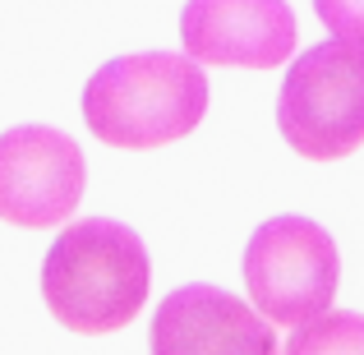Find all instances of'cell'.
<instances>
[{
    "label": "cell",
    "mask_w": 364,
    "mask_h": 355,
    "mask_svg": "<svg viewBox=\"0 0 364 355\" xmlns=\"http://www.w3.org/2000/svg\"><path fill=\"white\" fill-rule=\"evenodd\" d=\"M277 129L300 157L341 161L364 143V37L295 55L277 92Z\"/></svg>",
    "instance_id": "3"
},
{
    "label": "cell",
    "mask_w": 364,
    "mask_h": 355,
    "mask_svg": "<svg viewBox=\"0 0 364 355\" xmlns=\"http://www.w3.org/2000/svg\"><path fill=\"white\" fill-rule=\"evenodd\" d=\"M152 355H282L277 332L254 304L222 286H180L157 304L148 328Z\"/></svg>",
    "instance_id": "6"
},
{
    "label": "cell",
    "mask_w": 364,
    "mask_h": 355,
    "mask_svg": "<svg viewBox=\"0 0 364 355\" xmlns=\"http://www.w3.org/2000/svg\"><path fill=\"white\" fill-rule=\"evenodd\" d=\"M88 185L83 148L51 124H14L0 134V222L23 231L65 226Z\"/></svg>",
    "instance_id": "5"
},
{
    "label": "cell",
    "mask_w": 364,
    "mask_h": 355,
    "mask_svg": "<svg viewBox=\"0 0 364 355\" xmlns=\"http://www.w3.org/2000/svg\"><path fill=\"white\" fill-rule=\"evenodd\" d=\"M180 46L198 65L277 70L295 51V14L286 0H189Z\"/></svg>",
    "instance_id": "7"
},
{
    "label": "cell",
    "mask_w": 364,
    "mask_h": 355,
    "mask_svg": "<svg viewBox=\"0 0 364 355\" xmlns=\"http://www.w3.org/2000/svg\"><path fill=\"white\" fill-rule=\"evenodd\" d=\"M341 258L332 235L309 217H272L245 245V286L267 323H295L323 314L337 300Z\"/></svg>",
    "instance_id": "4"
},
{
    "label": "cell",
    "mask_w": 364,
    "mask_h": 355,
    "mask_svg": "<svg viewBox=\"0 0 364 355\" xmlns=\"http://www.w3.org/2000/svg\"><path fill=\"white\" fill-rule=\"evenodd\" d=\"M282 355H364V314L323 309L314 319L295 323Z\"/></svg>",
    "instance_id": "8"
},
{
    "label": "cell",
    "mask_w": 364,
    "mask_h": 355,
    "mask_svg": "<svg viewBox=\"0 0 364 355\" xmlns=\"http://www.w3.org/2000/svg\"><path fill=\"white\" fill-rule=\"evenodd\" d=\"M203 111L208 79L185 51L116 55L83 83V120L111 148H166L194 134Z\"/></svg>",
    "instance_id": "2"
},
{
    "label": "cell",
    "mask_w": 364,
    "mask_h": 355,
    "mask_svg": "<svg viewBox=\"0 0 364 355\" xmlns=\"http://www.w3.org/2000/svg\"><path fill=\"white\" fill-rule=\"evenodd\" d=\"M152 263L139 231L111 217L70 222L42 258V300L51 319L83 337H107L143 314Z\"/></svg>",
    "instance_id": "1"
},
{
    "label": "cell",
    "mask_w": 364,
    "mask_h": 355,
    "mask_svg": "<svg viewBox=\"0 0 364 355\" xmlns=\"http://www.w3.org/2000/svg\"><path fill=\"white\" fill-rule=\"evenodd\" d=\"M314 14L337 37H364V0H314Z\"/></svg>",
    "instance_id": "9"
}]
</instances>
